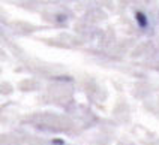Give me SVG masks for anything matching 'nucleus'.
<instances>
[{
	"label": "nucleus",
	"instance_id": "nucleus-1",
	"mask_svg": "<svg viewBox=\"0 0 159 145\" xmlns=\"http://www.w3.org/2000/svg\"><path fill=\"white\" fill-rule=\"evenodd\" d=\"M135 19H137V24H138V27L140 28H147L149 27V18H147V15L141 12V11H138L137 14H135Z\"/></svg>",
	"mask_w": 159,
	"mask_h": 145
},
{
	"label": "nucleus",
	"instance_id": "nucleus-2",
	"mask_svg": "<svg viewBox=\"0 0 159 145\" xmlns=\"http://www.w3.org/2000/svg\"><path fill=\"white\" fill-rule=\"evenodd\" d=\"M51 142H53V144H65V141H63V139H59V138H54Z\"/></svg>",
	"mask_w": 159,
	"mask_h": 145
}]
</instances>
